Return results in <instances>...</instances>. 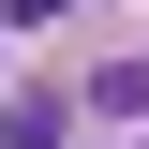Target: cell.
Listing matches in <instances>:
<instances>
[{
	"mask_svg": "<svg viewBox=\"0 0 149 149\" xmlns=\"http://www.w3.org/2000/svg\"><path fill=\"white\" fill-rule=\"evenodd\" d=\"M90 119H149V60H104L90 74Z\"/></svg>",
	"mask_w": 149,
	"mask_h": 149,
	"instance_id": "6da1fadb",
	"label": "cell"
},
{
	"mask_svg": "<svg viewBox=\"0 0 149 149\" xmlns=\"http://www.w3.org/2000/svg\"><path fill=\"white\" fill-rule=\"evenodd\" d=\"M60 134H74V119H60L45 90H30V104H0V149H60Z\"/></svg>",
	"mask_w": 149,
	"mask_h": 149,
	"instance_id": "7a4b0ae2",
	"label": "cell"
}]
</instances>
